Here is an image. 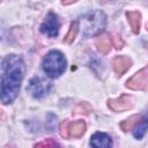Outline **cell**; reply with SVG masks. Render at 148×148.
Returning a JSON list of instances; mask_svg holds the SVG:
<instances>
[{
  "label": "cell",
  "mask_w": 148,
  "mask_h": 148,
  "mask_svg": "<svg viewBox=\"0 0 148 148\" xmlns=\"http://www.w3.org/2000/svg\"><path fill=\"white\" fill-rule=\"evenodd\" d=\"M108 105L111 110L116 112H124L133 108V98L128 95H121L118 98L109 99Z\"/></svg>",
  "instance_id": "7"
},
{
  "label": "cell",
  "mask_w": 148,
  "mask_h": 148,
  "mask_svg": "<svg viewBox=\"0 0 148 148\" xmlns=\"http://www.w3.org/2000/svg\"><path fill=\"white\" fill-rule=\"evenodd\" d=\"M148 84V67L136 72L131 79L127 80L126 87L133 90H142Z\"/></svg>",
  "instance_id": "6"
},
{
  "label": "cell",
  "mask_w": 148,
  "mask_h": 148,
  "mask_svg": "<svg viewBox=\"0 0 148 148\" xmlns=\"http://www.w3.org/2000/svg\"><path fill=\"white\" fill-rule=\"evenodd\" d=\"M141 117H142V116H140V114L131 116L130 118H127V119L123 120V121L120 123V125H119V126H120V128H121L124 132H127V131H130V130H133V128H134V126L140 121Z\"/></svg>",
  "instance_id": "14"
},
{
  "label": "cell",
  "mask_w": 148,
  "mask_h": 148,
  "mask_svg": "<svg viewBox=\"0 0 148 148\" xmlns=\"http://www.w3.org/2000/svg\"><path fill=\"white\" fill-rule=\"evenodd\" d=\"M87 105V103H81V104H79L76 108H75V110L73 111V113H75V114H80V113H84V114H87V113H89V110H84V106Z\"/></svg>",
  "instance_id": "17"
},
{
  "label": "cell",
  "mask_w": 148,
  "mask_h": 148,
  "mask_svg": "<svg viewBox=\"0 0 148 148\" xmlns=\"http://www.w3.org/2000/svg\"><path fill=\"white\" fill-rule=\"evenodd\" d=\"M86 132V123L83 120H77L68 124V135L72 138H81Z\"/></svg>",
  "instance_id": "11"
},
{
  "label": "cell",
  "mask_w": 148,
  "mask_h": 148,
  "mask_svg": "<svg viewBox=\"0 0 148 148\" xmlns=\"http://www.w3.org/2000/svg\"><path fill=\"white\" fill-rule=\"evenodd\" d=\"M82 34L84 37H91L101 34L106 25V16L102 10H91L81 17Z\"/></svg>",
  "instance_id": "2"
},
{
  "label": "cell",
  "mask_w": 148,
  "mask_h": 148,
  "mask_svg": "<svg viewBox=\"0 0 148 148\" xmlns=\"http://www.w3.org/2000/svg\"><path fill=\"white\" fill-rule=\"evenodd\" d=\"M57 146H59V143H57L53 139H45V140L35 145V147H47V148L49 147H57Z\"/></svg>",
  "instance_id": "16"
},
{
  "label": "cell",
  "mask_w": 148,
  "mask_h": 148,
  "mask_svg": "<svg viewBox=\"0 0 148 148\" xmlns=\"http://www.w3.org/2000/svg\"><path fill=\"white\" fill-rule=\"evenodd\" d=\"M77 30H79V22H72L71 24V28L67 32V35L65 36L64 38V43H67V44H71L72 42H74L76 35H77Z\"/></svg>",
  "instance_id": "15"
},
{
  "label": "cell",
  "mask_w": 148,
  "mask_h": 148,
  "mask_svg": "<svg viewBox=\"0 0 148 148\" xmlns=\"http://www.w3.org/2000/svg\"><path fill=\"white\" fill-rule=\"evenodd\" d=\"M25 66L20 56L8 54L2 59L1 65V102L12 103L20 92L24 76Z\"/></svg>",
  "instance_id": "1"
},
{
  "label": "cell",
  "mask_w": 148,
  "mask_h": 148,
  "mask_svg": "<svg viewBox=\"0 0 148 148\" xmlns=\"http://www.w3.org/2000/svg\"><path fill=\"white\" fill-rule=\"evenodd\" d=\"M66 59L60 51L52 50L43 59V69L50 77L60 76L66 69Z\"/></svg>",
  "instance_id": "3"
},
{
  "label": "cell",
  "mask_w": 148,
  "mask_h": 148,
  "mask_svg": "<svg viewBox=\"0 0 148 148\" xmlns=\"http://www.w3.org/2000/svg\"><path fill=\"white\" fill-rule=\"evenodd\" d=\"M126 17L127 21L132 28V31L134 34H138L140 31V21H141V14L139 12L132 10V12H127L126 13Z\"/></svg>",
  "instance_id": "13"
},
{
  "label": "cell",
  "mask_w": 148,
  "mask_h": 148,
  "mask_svg": "<svg viewBox=\"0 0 148 148\" xmlns=\"http://www.w3.org/2000/svg\"><path fill=\"white\" fill-rule=\"evenodd\" d=\"M51 84L50 82H47L46 80L42 79V77H32L27 87V90L31 94L32 97L35 98H40L43 96H45L49 91H50Z\"/></svg>",
  "instance_id": "4"
},
{
  "label": "cell",
  "mask_w": 148,
  "mask_h": 148,
  "mask_svg": "<svg viewBox=\"0 0 148 148\" xmlns=\"http://www.w3.org/2000/svg\"><path fill=\"white\" fill-rule=\"evenodd\" d=\"M61 1H62V3H64V5H71V3L75 2L76 0H61Z\"/></svg>",
  "instance_id": "20"
},
{
  "label": "cell",
  "mask_w": 148,
  "mask_h": 148,
  "mask_svg": "<svg viewBox=\"0 0 148 148\" xmlns=\"http://www.w3.org/2000/svg\"><path fill=\"white\" fill-rule=\"evenodd\" d=\"M90 145L92 147H97V148H108V147H111L112 141L108 134L102 133V132H97L91 136Z\"/></svg>",
  "instance_id": "9"
},
{
  "label": "cell",
  "mask_w": 148,
  "mask_h": 148,
  "mask_svg": "<svg viewBox=\"0 0 148 148\" xmlns=\"http://www.w3.org/2000/svg\"><path fill=\"white\" fill-rule=\"evenodd\" d=\"M65 130L68 131V125H67L66 123H62V124H61V135H62L64 138H68V133H67Z\"/></svg>",
  "instance_id": "19"
},
{
  "label": "cell",
  "mask_w": 148,
  "mask_h": 148,
  "mask_svg": "<svg viewBox=\"0 0 148 148\" xmlns=\"http://www.w3.org/2000/svg\"><path fill=\"white\" fill-rule=\"evenodd\" d=\"M147 130H148V112H146V114L142 116L141 119H140V121L134 126L133 135L136 139H141L146 134Z\"/></svg>",
  "instance_id": "12"
},
{
  "label": "cell",
  "mask_w": 148,
  "mask_h": 148,
  "mask_svg": "<svg viewBox=\"0 0 148 148\" xmlns=\"http://www.w3.org/2000/svg\"><path fill=\"white\" fill-rule=\"evenodd\" d=\"M132 65V60L125 56H118L113 59L112 66L117 75H123Z\"/></svg>",
  "instance_id": "8"
},
{
  "label": "cell",
  "mask_w": 148,
  "mask_h": 148,
  "mask_svg": "<svg viewBox=\"0 0 148 148\" xmlns=\"http://www.w3.org/2000/svg\"><path fill=\"white\" fill-rule=\"evenodd\" d=\"M113 39H114V46H116V49L117 50L121 49L123 47V40H121V38L119 36H114Z\"/></svg>",
  "instance_id": "18"
},
{
  "label": "cell",
  "mask_w": 148,
  "mask_h": 148,
  "mask_svg": "<svg viewBox=\"0 0 148 148\" xmlns=\"http://www.w3.org/2000/svg\"><path fill=\"white\" fill-rule=\"evenodd\" d=\"M111 46H112V39L109 34H103L96 39V47L98 52L102 54H106L111 50Z\"/></svg>",
  "instance_id": "10"
},
{
  "label": "cell",
  "mask_w": 148,
  "mask_h": 148,
  "mask_svg": "<svg viewBox=\"0 0 148 148\" xmlns=\"http://www.w3.org/2000/svg\"><path fill=\"white\" fill-rule=\"evenodd\" d=\"M59 21H58V16L50 12L45 18V21L40 24V32L46 35L47 37H56L59 32Z\"/></svg>",
  "instance_id": "5"
}]
</instances>
